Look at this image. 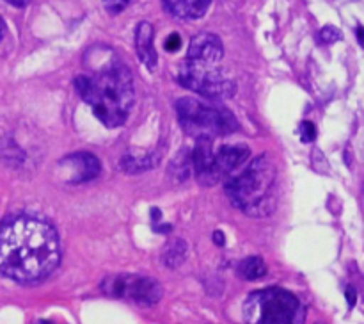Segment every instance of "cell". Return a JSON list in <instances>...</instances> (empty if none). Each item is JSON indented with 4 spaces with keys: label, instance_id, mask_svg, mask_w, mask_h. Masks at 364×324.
Masks as SVG:
<instances>
[{
    "label": "cell",
    "instance_id": "obj_1",
    "mask_svg": "<svg viewBox=\"0 0 364 324\" xmlns=\"http://www.w3.org/2000/svg\"><path fill=\"white\" fill-rule=\"evenodd\" d=\"M60 246L55 228L34 216H16L0 226V274L36 283L57 269Z\"/></svg>",
    "mask_w": 364,
    "mask_h": 324
},
{
    "label": "cell",
    "instance_id": "obj_2",
    "mask_svg": "<svg viewBox=\"0 0 364 324\" xmlns=\"http://www.w3.org/2000/svg\"><path fill=\"white\" fill-rule=\"evenodd\" d=\"M75 88L105 127L127 123L134 109L135 89L132 71L119 61H109L92 73L78 75Z\"/></svg>",
    "mask_w": 364,
    "mask_h": 324
},
{
    "label": "cell",
    "instance_id": "obj_3",
    "mask_svg": "<svg viewBox=\"0 0 364 324\" xmlns=\"http://www.w3.org/2000/svg\"><path fill=\"white\" fill-rule=\"evenodd\" d=\"M276 166L269 155L256 157L240 174L226 178L228 198L247 216H267L276 207Z\"/></svg>",
    "mask_w": 364,
    "mask_h": 324
},
{
    "label": "cell",
    "instance_id": "obj_4",
    "mask_svg": "<svg viewBox=\"0 0 364 324\" xmlns=\"http://www.w3.org/2000/svg\"><path fill=\"white\" fill-rule=\"evenodd\" d=\"M244 317L247 324H304V308L291 292L272 287L249 296Z\"/></svg>",
    "mask_w": 364,
    "mask_h": 324
},
{
    "label": "cell",
    "instance_id": "obj_5",
    "mask_svg": "<svg viewBox=\"0 0 364 324\" xmlns=\"http://www.w3.org/2000/svg\"><path fill=\"white\" fill-rule=\"evenodd\" d=\"M180 125L187 134L198 139H212L230 135L238 130V123L228 109L206 105L196 98H181L176 102Z\"/></svg>",
    "mask_w": 364,
    "mask_h": 324
},
{
    "label": "cell",
    "instance_id": "obj_6",
    "mask_svg": "<svg viewBox=\"0 0 364 324\" xmlns=\"http://www.w3.org/2000/svg\"><path fill=\"white\" fill-rule=\"evenodd\" d=\"M178 80L183 88L192 89L206 98L224 100L235 93V82L224 73L220 63L185 59L178 71Z\"/></svg>",
    "mask_w": 364,
    "mask_h": 324
},
{
    "label": "cell",
    "instance_id": "obj_7",
    "mask_svg": "<svg viewBox=\"0 0 364 324\" xmlns=\"http://www.w3.org/2000/svg\"><path fill=\"white\" fill-rule=\"evenodd\" d=\"M102 288L114 298H127L141 306H151L162 298V285L144 274H114L103 280Z\"/></svg>",
    "mask_w": 364,
    "mask_h": 324
},
{
    "label": "cell",
    "instance_id": "obj_8",
    "mask_svg": "<svg viewBox=\"0 0 364 324\" xmlns=\"http://www.w3.org/2000/svg\"><path fill=\"white\" fill-rule=\"evenodd\" d=\"M59 171L68 184H82L100 174V160L92 153H71L59 162Z\"/></svg>",
    "mask_w": 364,
    "mask_h": 324
},
{
    "label": "cell",
    "instance_id": "obj_9",
    "mask_svg": "<svg viewBox=\"0 0 364 324\" xmlns=\"http://www.w3.org/2000/svg\"><path fill=\"white\" fill-rule=\"evenodd\" d=\"M196 178L201 185H215L220 180L215 166V153L212 150V139H198V146L191 155Z\"/></svg>",
    "mask_w": 364,
    "mask_h": 324
},
{
    "label": "cell",
    "instance_id": "obj_10",
    "mask_svg": "<svg viewBox=\"0 0 364 324\" xmlns=\"http://www.w3.org/2000/svg\"><path fill=\"white\" fill-rule=\"evenodd\" d=\"M224 57V45L219 36L212 32H199L191 39L187 59L201 63H220Z\"/></svg>",
    "mask_w": 364,
    "mask_h": 324
},
{
    "label": "cell",
    "instance_id": "obj_11",
    "mask_svg": "<svg viewBox=\"0 0 364 324\" xmlns=\"http://www.w3.org/2000/svg\"><path fill=\"white\" fill-rule=\"evenodd\" d=\"M251 157V150L245 145H228L223 146L215 153V166L220 178H228L231 173L244 166Z\"/></svg>",
    "mask_w": 364,
    "mask_h": 324
},
{
    "label": "cell",
    "instance_id": "obj_12",
    "mask_svg": "<svg viewBox=\"0 0 364 324\" xmlns=\"http://www.w3.org/2000/svg\"><path fill=\"white\" fill-rule=\"evenodd\" d=\"M153 38H155L153 25L149 23V21H141V23L137 25V28H135V52H137L139 59H141L149 70H155L156 61H159Z\"/></svg>",
    "mask_w": 364,
    "mask_h": 324
},
{
    "label": "cell",
    "instance_id": "obj_13",
    "mask_svg": "<svg viewBox=\"0 0 364 324\" xmlns=\"http://www.w3.org/2000/svg\"><path fill=\"white\" fill-rule=\"evenodd\" d=\"M212 0H164V6L173 16L181 20H198L205 16Z\"/></svg>",
    "mask_w": 364,
    "mask_h": 324
},
{
    "label": "cell",
    "instance_id": "obj_14",
    "mask_svg": "<svg viewBox=\"0 0 364 324\" xmlns=\"http://www.w3.org/2000/svg\"><path fill=\"white\" fill-rule=\"evenodd\" d=\"M187 258V242L183 239H173V241L167 242L162 249V262L166 267H174L181 266Z\"/></svg>",
    "mask_w": 364,
    "mask_h": 324
},
{
    "label": "cell",
    "instance_id": "obj_15",
    "mask_svg": "<svg viewBox=\"0 0 364 324\" xmlns=\"http://www.w3.org/2000/svg\"><path fill=\"white\" fill-rule=\"evenodd\" d=\"M159 155L153 153H146V155H124L121 159V169L128 171V173H141V171H148L159 164Z\"/></svg>",
    "mask_w": 364,
    "mask_h": 324
},
{
    "label": "cell",
    "instance_id": "obj_16",
    "mask_svg": "<svg viewBox=\"0 0 364 324\" xmlns=\"http://www.w3.org/2000/svg\"><path fill=\"white\" fill-rule=\"evenodd\" d=\"M237 271L240 274V278H244L247 281H255L265 276L267 266L262 256H247V258H244L238 263Z\"/></svg>",
    "mask_w": 364,
    "mask_h": 324
},
{
    "label": "cell",
    "instance_id": "obj_17",
    "mask_svg": "<svg viewBox=\"0 0 364 324\" xmlns=\"http://www.w3.org/2000/svg\"><path fill=\"white\" fill-rule=\"evenodd\" d=\"M180 159H174L173 164H171V171H173V177L176 178L178 182L185 180L188 177V169H191V155L188 153H180Z\"/></svg>",
    "mask_w": 364,
    "mask_h": 324
},
{
    "label": "cell",
    "instance_id": "obj_18",
    "mask_svg": "<svg viewBox=\"0 0 364 324\" xmlns=\"http://www.w3.org/2000/svg\"><path fill=\"white\" fill-rule=\"evenodd\" d=\"M320 39L323 43H336L338 39H341V31L340 28L333 27V25H327L320 31Z\"/></svg>",
    "mask_w": 364,
    "mask_h": 324
},
{
    "label": "cell",
    "instance_id": "obj_19",
    "mask_svg": "<svg viewBox=\"0 0 364 324\" xmlns=\"http://www.w3.org/2000/svg\"><path fill=\"white\" fill-rule=\"evenodd\" d=\"M130 4V0H103V6L109 13L117 14L121 13L123 9H127V6Z\"/></svg>",
    "mask_w": 364,
    "mask_h": 324
},
{
    "label": "cell",
    "instance_id": "obj_20",
    "mask_svg": "<svg viewBox=\"0 0 364 324\" xmlns=\"http://www.w3.org/2000/svg\"><path fill=\"white\" fill-rule=\"evenodd\" d=\"M301 134H302V141H304V142L313 141V139L316 137L315 125L309 123V121H304V123L301 125Z\"/></svg>",
    "mask_w": 364,
    "mask_h": 324
},
{
    "label": "cell",
    "instance_id": "obj_21",
    "mask_svg": "<svg viewBox=\"0 0 364 324\" xmlns=\"http://www.w3.org/2000/svg\"><path fill=\"white\" fill-rule=\"evenodd\" d=\"M180 46H181V38L176 34V32H174V34H171L169 38L166 39V48L169 50V52H176Z\"/></svg>",
    "mask_w": 364,
    "mask_h": 324
},
{
    "label": "cell",
    "instance_id": "obj_22",
    "mask_svg": "<svg viewBox=\"0 0 364 324\" xmlns=\"http://www.w3.org/2000/svg\"><path fill=\"white\" fill-rule=\"evenodd\" d=\"M355 288L354 287H348L347 288V301H348V306H354L355 305Z\"/></svg>",
    "mask_w": 364,
    "mask_h": 324
},
{
    "label": "cell",
    "instance_id": "obj_23",
    "mask_svg": "<svg viewBox=\"0 0 364 324\" xmlns=\"http://www.w3.org/2000/svg\"><path fill=\"white\" fill-rule=\"evenodd\" d=\"M213 242H215L217 246H224V242H226V239H224V234L223 231H213Z\"/></svg>",
    "mask_w": 364,
    "mask_h": 324
},
{
    "label": "cell",
    "instance_id": "obj_24",
    "mask_svg": "<svg viewBox=\"0 0 364 324\" xmlns=\"http://www.w3.org/2000/svg\"><path fill=\"white\" fill-rule=\"evenodd\" d=\"M6 2L11 4V6H14V7H20L21 9V7H27L32 0H6Z\"/></svg>",
    "mask_w": 364,
    "mask_h": 324
},
{
    "label": "cell",
    "instance_id": "obj_25",
    "mask_svg": "<svg viewBox=\"0 0 364 324\" xmlns=\"http://www.w3.org/2000/svg\"><path fill=\"white\" fill-rule=\"evenodd\" d=\"M4 32H6V25H4V20L0 18V41H2L4 38Z\"/></svg>",
    "mask_w": 364,
    "mask_h": 324
},
{
    "label": "cell",
    "instance_id": "obj_26",
    "mask_svg": "<svg viewBox=\"0 0 364 324\" xmlns=\"http://www.w3.org/2000/svg\"><path fill=\"white\" fill-rule=\"evenodd\" d=\"M358 39H359V43L363 45V27H358Z\"/></svg>",
    "mask_w": 364,
    "mask_h": 324
},
{
    "label": "cell",
    "instance_id": "obj_27",
    "mask_svg": "<svg viewBox=\"0 0 364 324\" xmlns=\"http://www.w3.org/2000/svg\"><path fill=\"white\" fill-rule=\"evenodd\" d=\"M316 324H323V323H316Z\"/></svg>",
    "mask_w": 364,
    "mask_h": 324
}]
</instances>
